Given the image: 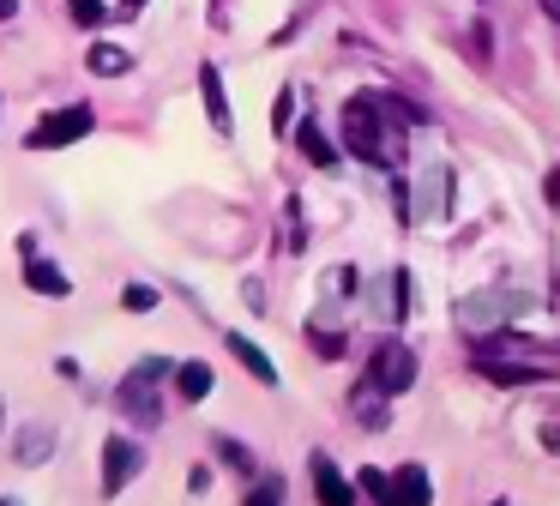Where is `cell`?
Listing matches in <instances>:
<instances>
[{
    "label": "cell",
    "mask_w": 560,
    "mask_h": 506,
    "mask_svg": "<svg viewBox=\"0 0 560 506\" xmlns=\"http://www.w3.org/2000/svg\"><path fill=\"white\" fill-rule=\"evenodd\" d=\"M199 96H206V115H211V127L218 133H230V96H223V72L218 67H199Z\"/></svg>",
    "instance_id": "cell-9"
},
{
    "label": "cell",
    "mask_w": 560,
    "mask_h": 506,
    "mask_svg": "<svg viewBox=\"0 0 560 506\" xmlns=\"http://www.w3.org/2000/svg\"><path fill=\"white\" fill-rule=\"evenodd\" d=\"M380 506H428V470L404 464L398 476H386V501Z\"/></svg>",
    "instance_id": "cell-7"
},
{
    "label": "cell",
    "mask_w": 560,
    "mask_h": 506,
    "mask_svg": "<svg viewBox=\"0 0 560 506\" xmlns=\"http://www.w3.org/2000/svg\"><path fill=\"white\" fill-rule=\"evenodd\" d=\"M139 470H145V452H139L127 434H109V440H103V501H115Z\"/></svg>",
    "instance_id": "cell-3"
},
{
    "label": "cell",
    "mask_w": 560,
    "mask_h": 506,
    "mask_svg": "<svg viewBox=\"0 0 560 506\" xmlns=\"http://www.w3.org/2000/svg\"><path fill=\"white\" fill-rule=\"evenodd\" d=\"M290 115H295V91H278V115H271V133H290Z\"/></svg>",
    "instance_id": "cell-20"
},
{
    "label": "cell",
    "mask_w": 560,
    "mask_h": 506,
    "mask_svg": "<svg viewBox=\"0 0 560 506\" xmlns=\"http://www.w3.org/2000/svg\"><path fill=\"white\" fill-rule=\"evenodd\" d=\"M542 12H548V19H560V0H542Z\"/></svg>",
    "instance_id": "cell-24"
},
{
    "label": "cell",
    "mask_w": 560,
    "mask_h": 506,
    "mask_svg": "<svg viewBox=\"0 0 560 506\" xmlns=\"http://www.w3.org/2000/svg\"><path fill=\"white\" fill-rule=\"evenodd\" d=\"M0 506H19V501H0Z\"/></svg>",
    "instance_id": "cell-26"
},
{
    "label": "cell",
    "mask_w": 560,
    "mask_h": 506,
    "mask_svg": "<svg viewBox=\"0 0 560 506\" xmlns=\"http://www.w3.org/2000/svg\"><path fill=\"white\" fill-rule=\"evenodd\" d=\"M368 380H374L386 398L410 392V380H416V356H410L404 344H380V349H374V361H368Z\"/></svg>",
    "instance_id": "cell-4"
},
{
    "label": "cell",
    "mask_w": 560,
    "mask_h": 506,
    "mask_svg": "<svg viewBox=\"0 0 560 506\" xmlns=\"http://www.w3.org/2000/svg\"><path fill=\"white\" fill-rule=\"evenodd\" d=\"M295 145H302V157L314 169H338V145L326 139V133H319V120L307 115V120H295Z\"/></svg>",
    "instance_id": "cell-8"
},
{
    "label": "cell",
    "mask_w": 560,
    "mask_h": 506,
    "mask_svg": "<svg viewBox=\"0 0 560 506\" xmlns=\"http://www.w3.org/2000/svg\"><path fill=\"white\" fill-rule=\"evenodd\" d=\"M139 7H145V0H127V12H139Z\"/></svg>",
    "instance_id": "cell-25"
},
{
    "label": "cell",
    "mask_w": 560,
    "mask_h": 506,
    "mask_svg": "<svg viewBox=\"0 0 560 506\" xmlns=\"http://www.w3.org/2000/svg\"><path fill=\"white\" fill-rule=\"evenodd\" d=\"M307 470H314V494H319V506H355V482L343 476V470L331 464L326 452L307 458Z\"/></svg>",
    "instance_id": "cell-5"
},
{
    "label": "cell",
    "mask_w": 560,
    "mask_h": 506,
    "mask_svg": "<svg viewBox=\"0 0 560 506\" xmlns=\"http://www.w3.org/2000/svg\"><path fill=\"white\" fill-rule=\"evenodd\" d=\"M380 398H386V392H380L374 380H368L362 392L350 398V404H355V422H362V428H386V410H380Z\"/></svg>",
    "instance_id": "cell-15"
},
{
    "label": "cell",
    "mask_w": 560,
    "mask_h": 506,
    "mask_svg": "<svg viewBox=\"0 0 560 506\" xmlns=\"http://www.w3.org/2000/svg\"><path fill=\"white\" fill-rule=\"evenodd\" d=\"M242 506H283V494H278V482H259L254 494H247Z\"/></svg>",
    "instance_id": "cell-21"
},
{
    "label": "cell",
    "mask_w": 560,
    "mask_h": 506,
    "mask_svg": "<svg viewBox=\"0 0 560 506\" xmlns=\"http://www.w3.org/2000/svg\"><path fill=\"white\" fill-rule=\"evenodd\" d=\"M230 349H235V356H242V368L254 373L259 386H278V368H271V361H266V349H259L254 337H242V332H235V337H230Z\"/></svg>",
    "instance_id": "cell-11"
},
{
    "label": "cell",
    "mask_w": 560,
    "mask_h": 506,
    "mask_svg": "<svg viewBox=\"0 0 560 506\" xmlns=\"http://www.w3.org/2000/svg\"><path fill=\"white\" fill-rule=\"evenodd\" d=\"M67 12H73V24H85V31L109 24V0H67Z\"/></svg>",
    "instance_id": "cell-17"
},
{
    "label": "cell",
    "mask_w": 560,
    "mask_h": 506,
    "mask_svg": "<svg viewBox=\"0 0 560 506\" xmlns=\"http://www.w3.org/2000/svg\"><path fill=\"white\" fill-rule=\"evenodd\" d=\"M85 67L97 72V79H127V72H133V55H127V48H115V43H91Z\"/></svg>",
    "instance_id": "cell-10"
},
{
    "label": "cell",
    "mask_w": 560,
    "mask_h": 506,
    "mask_svg": "<svg viewBox=\"0 0 560 506\" xmlns=\"http://www.w3.org/2000/svg\"><path fill=\"white\" fill-rule=\"evenodd\" d=\"M175 386H182V398L194 404V398L211 392V368H206V361H182V368H175Z\"/></svg>",
    "instance_id": "cell-16"
},
{
    "label": "cell",
    "mask_w": 560,
    "mask_h": 506,
    "mask_svg": "<svg viewBox=\"0 0 560 506\" xmlns=\"http://www.w3.org/2000/svg\"><path fill=\"white\" fill-rule=\"evenodd\" d=\"M127 308H133V313H151V308H158V289H145V284H127Z\"/></svg>",
    "instance_id": "cell-19"
},
{
    "label": "cell",
    "mask_w": 560,
    "mask_h": 506,
    "mask_svg": "<svg viewBox=\"0 0 560 506\" xmlns=\"http://www.w3.org/2000/svg\"><path fill=\"white\" fill-rule=\"evenodd\" d=\"M476 373L494 380V386H536V380H548V368H536V361H506V356H494V349L476 356Z\"/></svg>",
    "instance_id": "cell-6"
},
{
    "label": "cell",
    "mask_w": 560,
    "mask_h": 506,
    "mask_svg": "<svg viewBox=\"0 0 560 506\" xmlns=\"http://www.w3.org/2000/svg\"><path fill=\"white\" fill-rule=\"evenodd\" d=\"M49 452H55V428H43V422H31V428L19 434V464H43Z\"/></svg>",
    "instance_id": "cell-13"
},
{
    "label": "cell",
    "mask_w": 560,
    "mask_h": 506,
    "mask_svg": "<svg viewBox=\"0 0 560 506\" xmlns=\"http://www.w3.org/2000/svg\"><path fill=\"white\" fill-rule=\"evenodd\" d=\"M97 127V115H91L85 103H67V108H55L49 120H37L31 127V151H55V145H73V139H85V133Z\"/></svg>",
    "instance_id": "cell-2"
},
{
    "label": "cell",
    "mask_w": 560,
    "mask_h": 506,
    "mask_svg": "<svg viewBox=\"0 0 560 506\" xmlns=\"http://www.w3.org/2000/svg\"><path fill=\"white\" fill-rule=\"evenodd\" d=\"M25 284L37 289V296H67V289H73V284H67V272H61V265H49V260H25Z\"/></svg>",
    "instance_id": "cell-12"
},
{
    "label": "cell",
    "mask_w": 560,
    "mask_h": 506,
    "mask_svg": "<svg viewBox=\"0 0 560 506\" xmlns=\"http://www.w3.org/2000/svg\"><path fill=\"white\" fill-rule=\"evenodd\" d=\"M218 458H223L230 470H254V452H247L242 440H218Z\"/></svg>",
    "instance_id": "cell-18"
},
{
    "label": "cell",
    "mask_w": 560,
    "mask_h": 506,
    "mask_svg": "<svg viewBox=\"0 0 560 506\" xmlns=\"http://www.w3.org/2000/svg\"><path fill=\"white\" fill-rule=\"evenodd\" d=\"M374 103H380V108H386V115H392V120H398V127H428V120H434V115H428V108H422V103H410V96H398V91H386V96H374Z\"/></svg>",
    "instance_id": "cell-14"
},
{
    "label": "cell",
    "mask_w": 560,
    "mask_h": 506,
    "mask_svg": "<svg viewBox=\"0 0 560 506\" xmlns=\"http://www.w3.org/2000/svg\"><path fill=\"white\" fill-rule=\"evenodd\" d=\"M362 494H374V501H386V470H362Z\"/></svg>",
    "instance_id": "cell-22"
},
{
    "label": "cell",
    "mask_w": 560,
    "mask_h": 506,
    "mask_svg": "<svg viewBox=\"0 0 560 506\" xmlns=\"http://www.w3.org/2000/svg\"><path fill=\"white\" fill-rule=\"evenodd\" d=\"M0 19H19V0H0Z\"/></svg>",
    "instance_id": "cell-23"
},
{
    "label": "cell",
    "mask_w": 560,
    "mask_h": 506,
    "mask_svg": "<svg viewBox=\"0 0 560 506\" xmlns=\"http://www.w3.org/2000/svg\"><path fill=\"white\" fill-rule=\"evenodd\" d=\"M343 151L362 157V163H374V169H398L404 163L398 139L386 133V115H380L374 96H350V103H343Z\"/></svg>",
    "instance_id": "cell-1"
}]
</instances>
